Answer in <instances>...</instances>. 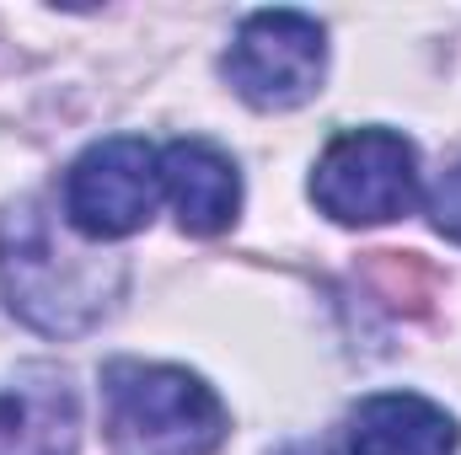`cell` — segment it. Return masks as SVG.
<instances>
[{
	"mask_svg": "<svg viewBox=\"0 0 461 455\" xmlns=\"http://www.w3.org/2000/svg\"><path fill=\"white\" fill-rule=\"evenodd\" d=\"M0 284L16 322L49 338H76L113 311L123 263L86 236H65L43 204H16L0 215Z\"/></svg>",
	"mask_w": 461,
	"mask_h": 455,
	"instance_id": "1",
	"label": "cell"
},
{
	"mask_svg": "<svg viewBox=\"0 0 461 455\" xmlns=\"http://www.w3.org/2000/svg\"><path fill=\"white\" fill-rule=\"evenodd\" d=\"M103 397L118 455H215L226 445L221 397L177 364L113 359L103 370Z\"/></svg>",
	"mask_w": 461,
	"mask_h": 455,
	"instance_id": "2",
	"label": "cell"
},
{
	"mask_svg": "<svg viewBox=\"0 0 461 455\" xmlns=\"http://www.w3.org/2000/svg\"><path fill=\"white\" fill-rule=\"evenodd\" d=\"M312 199L339 226H386L419 204V156L392 129H348L322 150Z\"/></svg>",
	"mask_w": 461,
	"mask_h": 455,
	"instance_id": "3",
	"label": "cell"
},
{
	"mask_svg": "<svg viewBox=\"0 0 461 455\" xmlns=\"http://www.w3.org/2000/svg\"><path fill=\"white\" fill-rule=\"evenodd\" d=\"M328 38L306 11H252L236 27L226 54V76L241 103L263 113H290L322 92Z\"/></svg>",
	"mask_w": 461,
	"mask_h": 455,
	"instance_id": "4",
	"label": "cell"
},
{
	"mask_svg": "<svg viewBox=\"0 0 461 455\" xmlns=\"http://www.w3.org/2000/svg\"><path fill=\"white\" fill-rule=\"evenodd\" d=\"M156 199H161V156L134 134L97 139L65 172V226L97 246L145 230Z\"/></svg>",
	"mask_w": 461,
	"mask_h": 455,
	"instance_id": "5",
	"label": "cell"
},
{
	"mask_svg": "<svg viewBox=\"0 0 461 455\" xmlns=\"http://www.w3.org/2000/svg\"><path fill=\"white\" fill-rule=\"evenodd\" d=\"M161 193L188 236H221L241 210V177L210 139H172L161 150Z\"/></svg>",
	"mask_w": 461,
	"mask_h": 455,
	"instance_id": "6",
	"label": "cell"
},
{
	"mask_svg": "<svg viewBox=\"0 0 461 455\" xmlns=\"http://www.w3.org/2000/svg\"><path fill=\"white\" fill-rule=\"evenodd\" d=\"M456 418L413 391H381L348 413V455H456Z\"/></svg>",
	"mask_w": 461,
	"mask_h": 455,
	"instance_id": "7",
	"label": "cell"
},
{
	"mask_svg": "<svg viewBox=\"0 0 461 455\" xmlns=\"http://www.w3.org/2000/svg\"><path fill=\"white\" fill-rule=\"evenodd\" d=\"M0 455H76V397L65 375L32 391H0Z\"/></svg>",
	"mask_w": 461,
	"mask_h": 455,
	"instance_id": "8",
	"label": "cell"
},
{
	"mask_svg": "<svg viewBox=\"0 0 461 455\" xmlns=\"http://www.w3.org/2000/svg\"><path fill=\"white\" fill-rule=\"evenodd\" d=\"M429 220H435L440 236L461 241V161L429 188Z\"/></svg>",
	"mask_w": 461,
	"mask_h": 455,
	"instance_id": "9",
	"label": "cell"
},
{
	"mask_svg": "<svg viewBox=\"0 0 461 455\" xmlns=\"http://www.w3.org/2000/svg\"><path fill=\"white\" fill-rule=\"evenodd\" d=\"M290 455H312V451H290Z\"/></svg>",
	"mask_w": 461,
	"mask_h": 455,
	"instance_id": "10",
	"label": "cell"
}]
</instances>
